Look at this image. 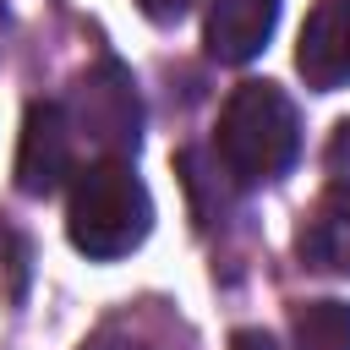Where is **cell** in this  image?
Returning a JSON list of instances; mask_svg holds the SVG:
<instances>
[{
	"mask_svg": "<svg viewBox=\"0 0 350 350\" xmlns=\"http://www.w3.org/2000/svg\"><path fill=\"white\" fill-rule=\"evenodd\" d=\"M148 230H153V197L131 170V159H93L88 170H77L66 197V235L82 257L115 262L137 252Z\"/></svg>",
	"mask_w": 350,
	"mask_h": 350,
	"instance_id": "1",
	"label": "cell"
},
{
	"mask_svg": "<svg viewBox=\"0 0 350 350\" xmlns=\"http://www.w3.org/2000/svg\"><path fill=\"white\" fill-rule=\"evenodd\" d=\"M142 5V16H153V22H180L186 11H191V0H137Z\"/></svg>",
	"mask_w": 350,
	"mask_h": 350,
	"instance_id": "10",
	"label": "cell"
},
{
	"mask_svg": "<svg viewBox=\"0 0 350 350\" xmlns=\"http://www.w3.org/2000/svg\"><path fill=\"white\" fill-rule=\"evenodd\" d=\"M295 350H350V306L345 301H301L290 312Z\"/></svg>",
	"mask_w": 350,
	"mask_h": 350,
	"instance_id": "8",
	"label": "cell"
},
{
	"mask_svg": "<svg viewBox=\"0 0 350 350\" xmlns=\"http://www.w3.org/2000/svg\"><path fill=\"white\" fill-rule=\"evenodd\" d=\"M77 164V131H71V115L66 104L55 98H38L22 120V148H16V186L27 197H49L66 186Z\"/></svg>",
	"mask_w": 350,
	"mask_h": 350,
	"instance_id": "4",
	"label": "cell"
},
{
	"mask_svg": "<svg viewBox=\"0 0 350 350\" xmlns=\"http://www.w3.org/2000/svg\"><path fill=\"white\" fill-rule=\"evenodd\" d=\"M213 153L235 186L279 180L301 153V115H295L290 93L273 82H241L219 109Z\"/></svg>",
	"mask_w": 350,
	"mask_h": 350,
	"instance_id": "2",
	"label": "cell"
},
{
	"mask_svg": "<svg viewBox=\"0 0 350 350\" xmlns=\"http://www.w3.org/2000/svg\"><path fill=\"white\" fill-rule=\"evenodd\" d=\"M230 350H273V339H268V334H257V328H241V334L230 339Z\"/></svg>",
	"mask_w": 350,
	"mask_h": 350,
	"instance_id": "12",
	"label": "cell"
},
{
	"mask_svg": "<svg viewBox=\"0 0 350 350\" xmlns=\"http://www.w3.org/2000/svg\"><path fill=\"white\" fill-rule=\"evenodd\" d=\"M328 175H334V186H350V120H339L334 126V137H328Z\"/></svg>",
	"mask_w": 350,
	"mask_h": 350,
	"instance_id": "9",
	"label": "cell"
},
{
	"mask_svg": "<svg viewBox=\"0 0 350 350\" xmlns=\"http://www.w3.org/2000/svg\"><path fill=\"white\" fill-rule=\"evenodd\" d=\"M295 252L306 268L350 279V186H328L306 208V219L295 230Z\"/></svg>",
	"mask_w": 350,
	"mask_h": 350,
	"instance_id": "7",
	"label": "cell"
},
{
	"mask_svg": "<svg viewBox=\"0 0 350 350\" xmlns=\"http://www.w3.org/2000/svg\"><path fill=\"white\" fill-rule=\"evenodd\" d=\"M295 71L317 93H334L350 82V0H317L306 11L301 44H295Z\"/></svg>",
	"mask_w": 350,
	"mask_h": 350,
	"instance_id": "5",
	"label": "cell"
},
{
	"mask_svg": "<svg viewBox=\"0 0 350 350\" xmlns=\"http://www.w3.org/2000/svg\"><path fill=\"white\" fill-rule=\"evenodd\" d=\"M273 22H279V0H213L208 27H202L208 55L224 60V66H246L252 55L268 49Z\"/></svg>",
	"mask_w": 350,
	"mask_h": 350,
	"instance_id": "6",
	"label": "cell"
},
{
	"mask_svg": "<svg viewBox=\"0 0 350 350\" xmlns=\"http://www.w3.org/2000/svg\"><path fill=\"white\" fill-rule=\"evenodd\" d=\"M66 115H71V131L88 137L104 159H126V153L137 148L142 109H137V88H131L126 66H115V60L93 66V71L77 82Z\"/></svg>",
	"mask_w": 350,
	"mask_h": 350,
	"instance_id": "3",
	"label": "cell"
},
{
	"mask_svg": "<svg viewBox=\"0 0 350 350\" xmlns=\"http://www.w3.org/2000/svg\"><path fill=\"white\" fill-rule=\"evenodd\" d=\"M88 350H153V345H142L137 334H120V328H104V334H98V339H93Z\"/></svg>",
	"mask_w": 350,
	"mask_h": 350,
	"instance_id": "11",
	"label": "cell"
}]
</instances>
